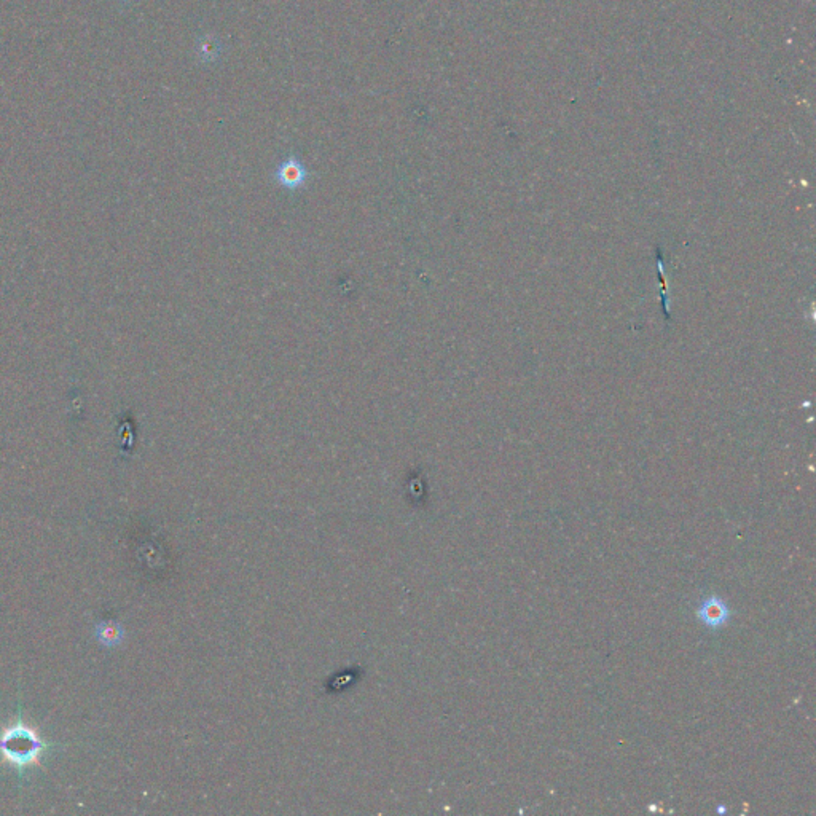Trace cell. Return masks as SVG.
Listing matches in <instances>:
<instances>
[{"label":"cell","instance_id":"3","mask_svg":"<svg viewBox=\"0 0 816 816\" xmlns=\"http://www.w3.org/2000/svg\"><path fill=\"white\" fill-rule=\"evenodd\" d=\"M274 179L287 190H297L308 180V169L303 166L302 161L290 156V158L279 163L276 171H274Z\"/></svg>","mask_w":816,"mask_h":816},{"label":"cell","instance_id":"2","mask_svg":"<svg viewBox=\"0 0 816 816\" xmlns=\"http://www.w3.org/2000/svg\"><path fill=\"white\" fill-rule=\"evenodd\" d=\"M697 617L700 622L711 630L722 629L729 622L730 611L727 603L719 597L705 598L697 609Z\"/></svg>","mask_w":816,"mask_h":816},{"label":"cell","instance_id":"1","mask_svg":"<svg viewBox=\"0 0 816 816\" xmlns=\"http://www.w3.org/2000/svg\"><path fill=\"white\" fill-rule=\"evenodd\" d=\"M48 748L34 730L24 722H16L0 734V754L18 768H26L36 763L38 757Z\"/></svg>","mask_w":816,"mask_h":816},{"label":"cell","instance_id":"4","mask_svg":"<svg viewBox=\"0 0 816 816\" xmlns=\"http://www.w3.org/2000/svg\"><path fill=\"white\" fill-rule=\"evenodd\" d=\"M96 638L104 646H116L123 639V629L119 624H99L96 626Z\"/></svg>","mask_w":816,"mask_h":816},{"label":"cell","instance_id":"5","mask_svg":"<svg viewBox=\"0 0 816 816\" xmlns=\"http://www.w3.org/2000/svg\"><path fill=\"white\" fill-rule=\"evenodd\" d=\"M198 53H200V56H201V60H205V61H214V58L219 56L217 42H215L214 38H211V40H205L203 43H201Z\"/></svg>","mask_w":816,"mask_h":816}]
</instances>
